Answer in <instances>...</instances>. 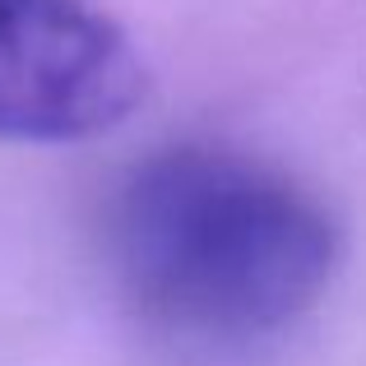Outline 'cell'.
I'll return each instance as SVG.
<instances>
[{
  "label": "cell",
  "mask_w": 366,
  "mask_h": 366,
  "mask_svg": "<svg viewBox=\"0 0 366 366\" xmlns=\"http://www.w3.org/2000/svg\"><path fill=\"white\" fill-rule=\"evenodd\" d=\"M149 93L134 42L93 0H0V144H79Z\"/></svg>",
  "instance_id": "7a4b0ae2"
},
{
  "label": "cell",
  "mask_w": 366,
  "mask_h": 366,
  "mask_svg": "<svg viewBox=\"0 0 366 366\" xmlns=\"http://www.w3.org/2000/svg\"><path fill=\"white\" fill-rule=\"evenodd\" d=\"M117 274L149 320L195 339H259L306 315L339 264L325 204L227 149H167L121 181Z\"/></svg>",
  "instance_id": "6da1fadb"
}]
</instances>
